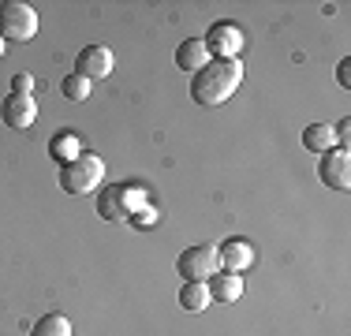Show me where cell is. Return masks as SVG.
<instances>
[{"mask_svg": "<svg viewBox=\"0 0 351 336\" xmlns=\"http://www.w3.org/2000/svg\"><path fill=\"white\" fill-rule=\"evenodd\" d=\"M317 180H322L325 187H332V191H348L351 187V154L344 146L317 157Z\"/></svg>", "mask_w": 351, "mask_h": 336, "instance_id": "52a82bcc", "label": "cell"}, {"mask_svg": "<svg viewBox=\"0 0 351 336\" xmlns=\"http://www.w3.org/2000/svg\"><path fill=\"white\" fill-rule=\"evenodd\" d=\"M4 49H8V41H4V38H0V60H4Z\"/></svg>", "mask_w": 351, "mask_h": 336, "instance_id": "44dd1931", "label": "cell"}, {"mask_svg": "<svg viewBox=\"0 0 351 336\" xmlns=\"http://www.w3.org/2000/svg\"><path fill=\"white\" fill-rule=\"evenodd\" d=\"M79 154H82V142H79V134H75V131H56L53 139H49V157H53L60 168L68 161H75Z\"/></svg>", "mask_w": 351, "mask_h": 336, "instance_id": "4fadbf2b", "label": "cell"}, {"mask_svg": "<svg viewBox=\"0 0 351 336\" xmlns=\"http://www.w3.org/2000/svg\"><path fill=\"white\" fill-rule=\"evenodd\" d=\"M206 49H210L213 60H239V49H243V30L236 23H213L210 34H206Z\"/></svg>", "mask_w": 351, "mask_h": 336, "instance_id": "8992f818", "label": "cell"}, {"mask_svg": "<svg viewBox=\"0 0 351 336\" xmlns=\"http://www.w3.org/2000/svg\"><path fill=\"white\" fill-rule=\"evenodd\" d=\"M90 90H94V82L90 79H82V75H64V82H60V94L68 97V101H86L90 97Z\"/></svg>", "mask_w": 351, "mask_h": 336, "instance_id": "e0dca14e", "label": "cell"}, {"mask_svg": "<svg viewBox=\"0 0 351 336\" xmlns=\"http://www.w3.org/2000/svg\"><path fill=\"white\" fill-rule=\"evenodd\" d=\"M38 34V8L23 0H0V38L4 41H30Z\"/></svg>", "mask_w": 351, "mask_h": 336, "instance_id": "277c9868", "label": "cell"}, {"mask_svg": "<svg viewBox=\"0 0 351 336\" xmlns=\"http://www.w3.org/2000/svg\"><path fill=\"white\" fill-rule=\"evenodd\" d=\"M30 336H71V322L64 314H45V317L34 322Z\"/></svg>", "mask_w": 351, "mask_h": 336, "instance_id": "2e32d148", "label": "cell"}, {"mask_svg": "<svg viewBox=\"0 0 351 336\" xmlns=\"http://www.w3.org/2000/svg\"><path fill=\"white\" fill-rule=\"evenodd\" d=\"M116 67L112 60V49H105V45H86L79 56H75V75H82V79H105L108 71Z\"/></svg>", "mask_w": 351, "mask_h": 336, "instance_id": "9c48e42d", "label": "cell"}, {"mask_svg": "<svg viewBox=\"0 0 351 336\" xmlns=\"http://www.w3.org/2000/svg\"><path fill=\"white\" fill-rule=\"evenodd\" d=\"M210 302H213V299H210L206 280H183V288H180V307L187 310V314H202Z\"/></svg>", "mask_w": 351, "mask_h": 336, "instance_id": "5bb4252c", "label": "cell"}, {"mask_svg": "<svg viewBox=\"0 0 351 336\" xmlns=\"http://www.w3.org/2000/svg\"><path fill=\"white\" fill-rule=\"evenodd\" d=\"M239 82H243V64L239 60H210L191 79V97L202 108H217L236 94Z\"/></svg>", "mask_w": 351, "mask_h": 336, "instance_id": "6da1fadb", "label": "cell"}, {"mask_svg": "<svg viewBox=\"0 0 351 336\" xmlns=\"http://www.w3.org/2000/svg\"><path fill=\"white\" fill-rule=\"evenodd\" d=\"M303 146L311 154H329V149H337V134L329 123H311V128H303Z\"/></svg>", "mask_w": 351, "mask_h": 336, "instance_id": "9a60e30c", "label": "cell"}, {"mask_svg": "<svg viewBox=\"0 0 351 336\" xmlns=\"http://www.w3.org/2000/svg\"><path fill=\"white\" fill-rule=\"evenodd\" d=\"M157 221H161V213H157V206H149V202H142L135 213H131V224H135V228H154Z\"/></svg>", "mask_w": 351, "mask_h": 336, "instance_id": "ac0fdd59", "label": "cell"}, {"mask_svg": "<svg viewBox=\"0 0 351 336\" xmlns=\"http://www.w3.org/2000/svg\"><path fill=\"white\" fill-rule=\"evenodd\" d=\"M217 269H221V258H217V247H210V243H195L176 258V273L183 280H210Z\"/></svg>", "mask_w": 351, "mask_h": 336, "instance_id": "5b68a950", "label": "cell"}, {"mask_svg": "<svg viewBox=\"0 0 351 336\" xmlns=\"http://www.w3.org/2000/svg\"><path fill=\"white\" fill-rule=\"evenodd\" d=\"M337 79H340V86H351V56H344V60H340V67H337Z\"/></svg>", "mask_w": 351, "mask_h": 336, "instance_id": "ffe728a7", "label": "cell"}, {"mask_svg": "<svg viewBox=\"0 0 351 336\" xmlns=\"http://www.w3.org/2000/svg\"><path fill=\"white\" fill-rule=\"evenodd\" d=\"M217 258H221V269H228V273H247L254 265V247L247 239H228L217 247Z\"/></svg>", "mask_w": 351, "mask_h": 336, "instance_id": "8fae6325", "label": "cell"}, {"mask_svg": "<svg viewBox=\"0 0 351 336\" xmlns=\"http://www.w3.org/2000/svg\"><path fill=\"white\" fill-rule=\"evenodd\" d=\"M105 183V161L97 154H79L60 168V191L68 195H90Z\"/></svg>", "mask_w": 351, "mask_h": 336, "instance_id": "7a4b0ae2", "label": "cell"}, {"mask_svg": "<svg viewBox=\"0 0 351 336\" xmlns=\"http://www.w3.org/2000/svg\"><path fill=\"white\" fill-rule=\"evenodd\" d=\"M0 120L15 131H30L38 120V101L30 94H8L0 101Z\"/></svg>", "mask_w": 351, "mask_h": 336, "instance_id": "ba28073f", "label": "cell"}, {"mask_svg": "<svg viewBox=\"0 0 351 336\" xmlns=\"http://www.w3.org/2000/svg\"><path fill=\"white\" fill-rule=\"evenodd\" d=\"M12 94H34V75L30 71L12 75Z\"/></svg>", "mask_w": 351, "mask_h": 336, "instance_id": "d6986e66", "label": "cell"}, {"mask_svg": "<svg viewBox=\"0 0 351 336\" xmlns=\"http://www.w3.org/2000/svg\"><path fill=\"white\" fill-rule=\"evenodd\" d=\"M213 56H210V49H206V41L202 38H187V41H180V49H176V67L180 71H202L206 64H210Z\"/></svg>", "mask_w": 351, "mask_h": 336, "instance_id": "7c38bea8", "label": "cell"}, {"mask_svg": "<svg viewBox=\"0 0 351 336\" xmlns=\"http://www.w3.org/2000/svg\"><path fill=\"white\" fill-rule=\"evenodd\" d=\"M206 288H210V299H213V302H221V307H232V302H239V296H243V273L217 269L210 280H206Z\"/></svg>", "mask_w": 351, "mask_h": 336, "instance_id": "30bf717a", "label": "cell"}, {"mask_svg": "<svg viewBox=\"0 0 351 336\" xmlns=\"http://www.w3.org/2000/svg\"><path fill=\"white\" fill-rule=\"evenodd\" d=\"M146 202V191L135 183H112L97 191V217L105 221H131V213Z\"/></svg>", "mask_w": 351, "mask_h": 336, "instance_id": "3957f363", "label": "cell"}]
</instances>
